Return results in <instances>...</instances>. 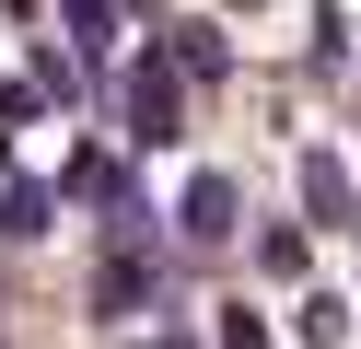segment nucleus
I'll use <instances>...</instances> for the list:
<instances>
[{
  "label": "nucleus",
  "instance_id": "39448f33",
  "mask_svg": "<svg viewBox=\"0 0 361 349\" xmlns=\"http://www.w3.org/2000/svg\"><path fill=\"white\" fill-rule=\"evenodd\" d=\"M117 12H128V0H59V23H71V47H82V59H105Z\"/></svg>",
  "mask_w": 361,
  "mask_h": 349
},
{
  "label": "nucleus",
  "instance_id": "9d476101",
  "mask_svg": "<svg viewBox=\"0 0 361 349\" xmlns=\"http://www.w3.org/2000/svg\"><path fill=\"white\" fill-rule=\"evenodd\" d=\"M221 349H268V314H245V302H221Z\"/></svg>",
  "mask_w": 361,
  "mask_h": 349
},
{
  "label": "nucleus",
  "instance_id": "20e7f679",
  "mask_svg": "<svg viewBox=\"0 0 361 349\" xmlns=\"http://www.w3.org/2000/svg\"><path fill=\"white\" fill-rule=\"evenodd\" d=\"M47 186H35V175H12V186H0V233H12V245H35V233H47Z\"/></svg>",
  "mask_w": 361,
  "mask_h": 349
},
{
  "label": "nucleus",
  "instance_id": "0eeeda50",
  "mask_svg": "<svg viewBox=\"0 0 361 349\" xmlns=\"http://www.w3.org/2000/svg\"><path fill=\"white\" fill-rule=\"evenodd\" d=\"M164 59H175V82H187V70H198V82H210V70H221V59H233V47H221V35H210V23H175V47H164Z\"/></svg>",
  "mask_w": 361,
  "mask_h": 349
},
{
  "label": "nucleus",
  "instance_id": "6e6552de",
  "mask_svg": "<svg viewBox=\"0 0 361 349\" xmlns=\"http://www.w3.org/2000/svg\"><path fill=\"white\" fill-rule=\"evenodd\" d=\"M303 338L338 349V338H350V302H338V291H303Z\"/></svg>",
  "mask_w": 361,
  "mask_h": 349
},
{
  "label": "nucleus",
  "instance_id": "7ed1b4c3",
  "mask_svg": "<svg viewBox=\"0 0 361 349\" xmlns=\"http://www.w3.org/2000/svg\"><path fill=\"white\" fill-rule=\"evenodd\" d=\"M152 291H164V256H152V245H105V268H94V314H140Z\"/></svg>",
  "mask_w": 361,
  "mask_h": 349
},
{
  "label": "nucleus",
  "instance_id": "1a4fd4ad",
  "mask_svg": "<svg viewBox=\"0 0 361 349\" xmlns=\"http://www.w3.org/2000/svg\"><path fill=\"white\" fill-rule=\"evenodd\" d=\"M257 268H268V279H303V233H291V221L257 233Z\"/></svg>",
  "mask_w": 361,
  "mask_h": 349
},
{
  "label": "nucleus",
  "instance_id": "423d86ee",
  "mask_svg": "<svg viewBox=\"0 0 361 349\" xmlns=\"http://www.w3.org/2000/svg\"><path fill=\"white\" fill-rule=\"evenodd\" d=\"M303 198L326 209V221H350V163H338V152H303Z\"/></svg>",
  "mask_w": 361,
  "mask_h": 349
},
{
  "label": "nucleus",
  "instance_id": "f03ea898",
  "mask_svg": "<svg viewBox=\"0 0 361 349\" xmlns=\"http://www.w3.org/2000/svg\"><path fill=\"white\" fill-rule=\"evenodd\" d=\"M233 209H245V198H233V175H210V163L175 186V233H187L198 256H210V245H233Z\"/></svg>",
  "mask_w": 361,
  "mask_h": 349
},
{
  "label": "nucleus",
  "instance_id": "f257e3e1",
  "mask_svg": "<svg viewBox=\"0 0 361 349\" xmlns=\"http://www.w3.org/2000/svg\"><path fill=\"white\" fill-rule=\"evenodd\" d=\"M117 82H128V140H140V152H175V140H187V82H175V59L152 47V59H128Z\"/></svg>",
  "mask_w": 361,
  "mask_h": 349
}]
</instances>
